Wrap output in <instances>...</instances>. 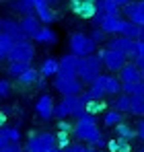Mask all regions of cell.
<instances>
[{"label":"cell","mask_w":144,"mask_h":152,"mask_svg":"<svg viewBox=\"0 0 144 152\" xmlns=\"http://www.w3.org/2000/svg\"><path fill=\"white\" fill-rule=\"evenodd\" d=\"M138 50H140V56H144V39H138Z\"/></svg>","instance_id":"ee69618b"},{"label":"cell","mask_w":144,"mask_h":152,"mask_svg":"<svg viewBox=\"0 0 144 152\" xmlns=\"http://www.w3.org/2000/svg\"><path fill=\"white\" fill-rule=\"evenodd\" d=\"M123 35L130 37V39H134V41L142 39V25H138V23H134V21H128V25L123 29Z\"/></svg>","instance_id":"83f0119b"},{"label":"cell","mask_w":144,"mask_h":152,"mask_svg":"<svg viewBox=\"0 0 144 152\" xmlns=\"http://www.w3.org/2000/svg\"><path fill=\"white\" fill-rule=\"evenodd\" d=\"M87 111H89L91 115H99V113H103V111H105V103H103V101H91Z\"/></svg>","instance_id":"1f68e13d"},{"label":"cell","mask_w":144,"mask_h":152,"mask_svg":"<svg viewBox=\"0 0 144 152\" xmlns=\"http://www.w3.org/2000/svg\"><path fill=\"white\" fill-rule=\"evenodd\" d=\"M138 152H144V148H140V150H138Z\"/></svg>","instance_id":"681fc988"},{"label":"cell","mask_w":144,"mask_h":152,"mask_svg":"<svg viewBox=\"0 0 144 152\" xmlns=\"http://www.w3.org/2000/svg\"><path fill=\"white\" fill-rule=\"evenodd\" d=\"M107 150L109 152H132V144H130V140L113 138V140L107 142Z\"/></svg>","instance_id":"d4e9b609"},{"label":"cell","mask_w":144,"mask_h":152,"mask_svg":"<svg viewBox=\"0 0 144 152\" xmlns=\"http://www.w3.org/2000/svg\"><path fill=\"white\" fill-rule=\"evenodd\" d=\"M56 136H58V148L66 150V148H68V146L72 144V142H70V138H68V134H64V132H58Z\"/></svg>","instance_id":"e575fe53"},{"label":"cell","mask_w":144,"mask_h":152,"mask_svg":"<svg viewBox=\"0 0 144 152\" xmlns=\"http://www.w3.org/2000/svg\"><path fill=\"white\" fill-rule=\"evenodd\" d=\"M123 93V82H121V78L115 74H107V95H111V97H118Z\"/></svg>","instance_id":"7402d4cb"},{"label":"cell","mask_w":144,"mask_h":152,"mask_svg":"<svg viewBox=\"0 0 144 152\" xmlns=\"http://www.w3.org/2000/svg\"><path fill=\"white\" fill-rule=\"evenodd\" d=\"M130 115H136V117H144V97L132 95V109H130Z\"/></svg>","instance_id":"f546056e"},{"label":"cell","mask_w":144,"mask_h":152,"mask_svg":"<svg viewBox=\"0 0 144 152\" xmlns=\"http://www.w3.org/2000/svg\"><path fill=\"white\" fill-rule=\"evenodd\" d=\"M0 152H23V146H21V142H10L8 146L0 148Z\"/></svg>","instance_id":"ab89813d"},{"label":"cell","mask_w":144,"mask_h":152,"mask_svg":"<svg viewBox=\"0 0 144 152\" xmlns=\"http://www.w3.org/2000/svg\"><path fill=\"white\" fill-rule=\"evenodd\" d=\"M115 2H118V6H120V8H123V6H126V4H130L132 0H115Z\"/></svg>","instance_id":"f6af8a7d"},{"label":"cell","mask_w":144,"mask_h":152,"mask_svg":"<svg viewBox=\"0 0 144 152\" xmlns=\"http://www.w3.org/2000/svg\"><path fill=\"white\" fill-rule=\"evenodd\" d=\"M21 27H23V31L27 33V37L33 39V35L43 27V23H41V19L37 15H25L23 19H21Z\"/></svg>","instance_id":"2e32d148"},{"label":"cell","mask_w":144,"mask_h":152,"mask_svg":"<svg viewBox=\"0 0 144 152\" xmlns=\"http://www.w3.org/2000/svg\"><path fill=\"white\" fill-rule=\"evenodd\" d=\"M58 132H64V134H72V132H74V126H72L68 119H60V121H58Z\"/></svg>","instance_id":"8d00e7d4"},{"label":"cell","mask_w":144,"mask_h":152,"mask_svg":"<svg viewBox=\"0 0 144 152\" xmlns=\"http://www.w3.org/2000/svg\"><path fill=\"white\" fill-rule=\"evenodd\" d=\"M78 62H80V58L76 56V53H64L62 58H60V72L58 74H64V76H78Z\"/></svg>","instance_id":"7c38bea8"},{"label":"cell","mask_w":144,"mask_h":152,"mask_svg":"<svg viewBox=\"0 0 144 152\" xmlns=\"http://www.w3.org/2000/svg\"><path fill=\"white\" fill-rule=\"evenodd\" d=\"M123 121V113L121 111H118V109H111V111H105L103 113V126L105 127H113L118 126V124H121Z\"/></svg>","instance_id":"44dd1931"},{"label":"cell","mask_w":144,"mask_h":152,"mask_svg":"<svg viewBox=\"0 0 144 152\" xmlns=\"http://www.w3.org/2000/svg\"><path fill=\"white\" fill-rule=\"evenodd\" d=\"M70 10L80 19H93L99 12L97 0H70Z\"/></svg>","instance_id":"ba28073f"},{"label":"cell","mask_w":144,"mask_h":152,"mask_svg":"<svg viewBox=\"0 0 144 152\" xmlns=\"http://www.w3.org/2000/svg\"><path fill=\"white\" fill-rule=\"evenodd\" d=\"M113 109H118L121 113H130V109H132V95H128V93L118 95L113 99Z\"/></svg>","instance_id":"cb8c5ba5"},{"label":"cell","mask_w":144,"mask_h":152,"mask_svg":"<svg viewBox=\"0 0 144 152\" xmlns=\"http://www.w3.org/2000/svg\"><path fill=\"white\" fill-rule=\"evenodd\" d=\"M113 132H115V138H123V140H134V138H138V134H136V129L130 126V124H126V121H121L118 126L113 127Z\"/></svg>","instance_id":"ffe728a7"},{"label":"cell","mask_w":144,"mask_h":152,"mask_svg":"<svg viewBox=\"0 0 144 152\" xmlns=\"http://www.w3.org/2000/svg\"><path fill=\"white\" fill-rule=\"evenodd\" d=\"M89 152H99V150H95V148H89Z\"/></svg>","instance_id":"7dc6e473"},{"label":"cell","mask_w":144,"mask_h":152,"mask_svg":"<svg viewBox=\"0 0 144 152\" xmlns=\"http://www.w3.org/2000/svg\"><path fill=\"white\" fill-rule=\"evenodd\" d=\"M136 134H138V140L144 144V117H140V121L136 124Z\"/></svg>","instance_id":"60d3db41"},{"label":"cell","mask_w":144,"mask_h":152,"mask_svg":"<svg viewBox=\"0 0 144 152\" xmlns=\"http://www.w3.org/2000/svg\"><path fill=\"white\" fill-rule=\"evenodd\" d=\"M72 136H74L76 142H82V144H87L89 148H95V150L107 148L105 136H103V132L99 129V124H97L95 115H91V113H87L84 117L76 119Z\"/></svg>","instance_id":"6da1fadb"},{"label":"cell","mask_w":144,"mask_h":152,"mask_svg":"<svg viewBox=\"0 0 144 152\" xmlns=\"http://www.w3.org/2000/svg\"><path fill=\"white\" fill-rule=\"evenodd\" d=\"M136 10H138V0H132L130 4H126V6L121 8V15H123L128 21H132L134 15H136Z\"/></svg>","instance_id":"4dcf8cb0"},{"label":"cell","mask_w":144,"mask_h":152,"mask_svg":"<svg viewBox=\"0 0 144 152\" xmlns=\"http://www.w3.org/2000/svg\"><path fill=\"white\" fill-rule=\"evenodd\" d=\"M29 68H33V66H31V62H8V74L12 76V78L23 76Z\"/></svg>","instance_id":"4316f807"},{"label":"cell","mask_w":144,"mask_h":152,"mask_svg":"<svg viewBox=\"0 0 144 152\" xmlns=\"http://www.w3.org/2000/svg\"><path fill=\"white\" fill-rule=\"evenodd\" d=\"M103 68H105V64H103V60L99 58V53H93V56H84V58H80V62H78V78L84 82V84H91L95 78L103 74Z\"/></svg>","instance_id":"7a4b0ae2"},{"label":"cell","mask_w":144,"mask_h":152,"mask_svg":"<svg viewBox=\"0 0 144 152\" xmlns=\"http://www.w3.org/2000/svg\"><path fill=\"white\" fill-rule=\"evenodd\" d=\"M0 97L2 99H8L10 97V80L8 78H2L0 80Z\"/></svg>","instance_id":"836d02e7"},{"label":"cell","mask_w":144,"mask_h":152,"mask_svg":"<svg viewBox=\"0 0 144 152\" xmlns=\"http://www.w3.org/2000/svg\"><path fill=\"white\" fill-rule=\"evenodd\" d=\"M39 72H41L43 78H56L58 72H60V60H58V58H54V56H48V58L41 62Z\"/></svg>","instance_id":"e0dca14e"},{"label":"cell","mask_w":144,"mask_h":152,"mask_svg":"<svg viewBox=\"0 0 144 152\" xmlns=\"http://www.w3.org/2000/svg\"><path fill=\"white\" fill-rule=\"evenodd\" d=\"M91 37L95 39L97 43H103V41H107V33H105L101 27H93V31H91Z\"/></svg>","instance_id":"d6a6232c"},{"label":"cell","mask_w":144,"mask_h":152,"mask_svg":"<svg viewBox=\"0 0 144 152\" xmlns=\"http://www.w3.org/2000/svg\"><path fill=\"white\" fill-rule=\"evenodd\" d=\"M15 39L8 35V33H4V31H0V60H8V53H10V50L15 48Z\"/></svg>","instance_id":"d6986e66"},{"label":"cell","mask_w":144,"mask_h":152,"mask_svg":"<svg viewBox=\"0 0 144 152\" xmlns=\"http://www.w3.org/2000/svg\"><path fill=\"white\" fill-rule=\"evenodd\" d=\"M105 19H107V12H105V10H99L91 21H93V25H95V27H101L103 23H105Z\"/></svg>","instance_id":"f35d334b"},{"label":"cell","mask_w":144,"mask_h":152,"mask_svg":"<svg viewBox=\"0 0 144 152\" xmlns=\"http://www.w3.org/2000/svg\"><path fill=\"white\" fill-rule=\"evenodd\" d=\"M54 152H66V150H62V148H56V150H54Z\"/></svg>","instance_id":"bcb514c9"},{"label":"cell","mask_w":144,"mask_h":152,"mask_svg":"<svg viewBox=\"0 0 144 152\" xmlns=\"http://www.w3.org/2000/svg\"><path fill=\"white\" fill-rule=\"evenodd\" d=\"M132 21L138 23V25H144V0H138V10H136Z\"/></svg>","instance_id":"d590c367"},{"label":"cell","mask_w":144,"mask_h":152,"mask_svg":"<svg viewBox=\"0 0 144 152\" xmlns=\"http://www.w3.org/2000/svg\"><path fill=\"white\" fill-rule=\"evenodd\" d=\"M134 62H136V66L140 68V72H142V78H144V56H138Z\"/></svg>","instance_id":"b9f144b4"},{"label":"cell","mask_w":144,"mask_h":152,"mask_svg":"<svg viewBox=\"0 0 144 152\" xmlns=\"http://www.w3.org/2000/svg\"><path fill=\"white\" fill-rule=\"evenodd\" d=\"M35 86H37V88H46V78L41 76V78H39V80L35 82Z\"/></svg>","instance_id":"7bdbcfd3"},{"label":"cell","mask_w":144,"mask_h":152,"mask_svg":"<svg viewBox=\"0 0 144 152\" xmlns=\"http://www.w3.org/2000/svg\"><path fill=\"white\" fill-rule=\"evenodd\" d=\"M89 95L95 99V101H103V97L107 95V74H101L99 78H95L91 84H89Z\"/></svg>","instance_id":"9a60e30c"},{"label":"cell","mask_w":144,"mask_h":152,"mask_svg":"<svg viewBox=\"0 0 144 152\" xmlns=\"http://www.w3.org/2000/svg\"><path fill=\"white\" fill-rule=\"evenodd\" d=\"M12 10L19 15H35V6L33 0H12Z\"/></svg>","instance_id":"484cf974"},{"label":"cell","mask_w":144,"mask_h":152,"mask_svg":"<svg viewBox=\"0 0 144 152\" xmlns=\"http://www.w3.org/2000/svg\"><path fill=\"white\" fill-rule=\"evenodd\" d=\"M99 58L103 60L105 68L111 72V74H120V70L130 62V58L123 53V51H118V50H109V48H101L97 51Z\"/></svg>","instance_id":"5b68a950"},{"label":"cell","mask_w":144,"mask_h":152,"mask_svg":"<svg viewBox=\"0 0 144 152\" xmlns=\"http://www.w3.org/2000/svg\"><path fill=\"white\" fill-rule=\"evenodd\" d=\"M54 117H56L58 121H60V119H68V117H72V109L68 107V103L64 101V99H62L60 103H56V113H54Z\"/></svg>","instance_id":"f1b7e54d"},{"label":"cell","mask_w":144,"mask_h":152,"mask_svg":"<svg viewBox=\"0 0 144 152\" xmlns=\"http://www.w3.org/2000/svg\"><path fill=\"white\" fill-rule=\"evenodd\" d=\"M33 41H35V43H43V45H51V43L58 41V35H56V31L49 25H43L35 35H33Z\"/></svg>","instance_id":"ac0fdd59"},{"label":"cell","mask_w":144,"mask_h":152,"mask_svg":"<svg viewBox=\"0 0 144 152\" xmlns=\"http://www.w3.org/2000/svg\"><path fill=\"white\" fill-rule=\"evenodd\" d=\"M118 76L121 78V82H123V84H130V82H140V80H144L140 68L136 66V62H128V64H126V66L120 70V74H118Z\"/></svg>","instance_id":"4fadbf2b"},{"label":"cell","mask_w":144,"mask_h":152,"mask_svg":"<svg viewBox=\"0 0 144 152\" xmlns=\"http://www.w3.org/2000/svg\"><path fill=\"white\" fill-rule=\"evenodd\" d=\"M142 39H144V25H142Z\"/></svg>","instance_id":"c3c4849f"},{"label":"cell","mask_w":144,"mask_h":152,"mask_svg":"<svg viewBox=\"0 0 144 152\" xmlns=\"http://www.w3.org/2000/svg\"><path fill=\"white\" fill-rule=\"evenodd\" d=\"M66 152H89V146L82 142H72L70 146L66 148Z\"/></svg>","instance_id":"74e56055"},{"label":"cell","mask_w":144,"mask_h":152,"mask_svg":"<svg viewBox=\"0 0 144 152\" xmlns=\"http://www.w3.org/2000/svg\"><path fill=\"white\" fill-rule=\"evenodd\" d=\"M41 78V72L39 70H35V68H29L23 76H19L17 78V82L21 84V86H35V82Z\"/></svg>","instance_id":"603a6c76"},{"label":"cell","mask_w":144,"mask_h":152,"mask_svg":"<svg viewBox=\"0 0 144 152\" xmlns=\"http://www.w3.org/2000/svg\"><path fill=\"white\" fill-rule=\"evenodd\" d=\"M128 25V19L123 15H107L105 23L101 25V29L107 35H123V29Z\"/></svg>","instance_id":"30bf717a"},{"label":"cell","mask_w":144,"mask_h":152,"mask_svg":"<svg viewBox=\"0 0 144 152\" xmlns=\"http://www.w3.org/2000/svg\"><path fill=\"white\" fill-rule=\"evenodd\" d=\"M35 113H37V117H39V119H43V121L54 119V113H56V103H54V99H51V95L43 93V95L35 101Z\"/></svg>","instance_id":"9c48e42d"},{"label":"cell","mask_w":144,"mask_h":152,"mask_svg":"<svg viewBox=\"0 0 144 152\" xmlns=\"http://www.w3.org/2000/svg\"><path fill=\"white\" fill-rule=\"evenodd\" d=\"M0 31L8 33L15 41H25V39H29V37H27V33L23 31V27H21V21L8 19V17H4V19L0 21Z\"/></svg>","instance_id":"8fae6325"},{"label":"cell","mask_w":144,"mask_h":152,"mask_svg":"<svg viewBox=\"0 0 144 152\" xmlns=\"http://www.w3.org/2000/svg\"><path fill=\"white\" fill-rule=\"evenodd\" d=\"M82 80L78 76H64V74H58L54 78V88L66 97V95H80L82 93Z\"/></svg>","instance_id":"8992f818"},{"label":"cell","mask_w":144,"mask_h":152,"mask_svg":"<svg viewBox=\"0 0 144 152\" xmlns=\"http://www.w3.org/2000/svg\"><path fill=\"white\" fill-rule=\"evenodd\" d=\"M10 142H21V127L19 126H4L0 127V148L8 146Z\"/></svg>","instance_id":"5bb4252c"},{"label":"cell","mask_w":144,"mask_h":152,"mask_svg":"<svg viewBox=\"0 0 144 152\" xmlns=\"http://www.w3.org/2000/svg\"><path fill=\"white\" fill-rule=\"evenodd\" d=\"M58 148V136L54 132H35L27 138L25 152H54Z\"/></svg>","instance_id":"3957f363"},{"label":"cell","mask_w":144,"mask_h":152,"mask_svg":"<svg viewBox=\"0 0 144 152\" xmlns=\"http://www.w3.org/2000/svg\"><path fill=\"white\" fill-rule=\"evenodd\" d=\"M35 53H37V51H35V45H33L29 39L17 41L15 48L8 53V60H6V62H33V60H35Z\"/></svg>","instance_id":"52a82bcc"},{"label":"cell","mask_w":144,"mask_h":152,"mask_svg":"<svg viewBox=\"0 0 144 152\" xmlns=\"http://www.w3.org/2000/svg\"><path fill=\"white\" fill-rule=\"evenodd\" d=\"M97 43L95 39L91 37V35H87V33H82V31H76V33H72L70 39H68V50L72 53H76L78 58H84V56H93L97 53Z\"/></svg>","instance_id":"277c9868"}]
</instances>
